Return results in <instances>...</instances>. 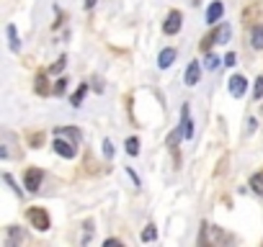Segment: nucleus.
Wrapping results in <instances>:
<instances>
[{"label": "nucleus", "mask_w": 263, "mask_h": 247, "mask_svg": "<svg viewBox=\"0 0 263 247\" xmlns=\"http://www.w3.org/2000/svg\"><path fill=\"white\" fill-rule=\"evenodd\" d=\"M85 93H88V85L83 83V85H80V88H77V91H75V95L70 98V100H73V106H80V103H83V98H85Z\"/></svg>", "instance_id": "nucleus-12"}, {"label": "nucleus", "mask_w": 263, "mask_h": 247, "mask_svg": "<svg viewBox=\"0 0 263 247\" xmlns=\"http://www.w3.org/2000/svg\"><path fill=\"white\" fill-rule=\"evenodd\" d=\"M222 13H225V5L220 3V0H214V3L209 5V10H207V24H217V21L222 18Z\"/></svg>", "instance_id": "nucleus-6"}, {"label": "nucleus", "mask_w": 263, "mask_h": 247, "mask_svg": "<svg viewBox=\"0 0 263 247\" xmlns=\"http://www.w3.org/2000/svg\"><path fill=\"white\" fill-rule=\"evenodd\" d=\"M41 181H44V173L39 170V167H29L26 175H24V183H26V188L31 190V193H37V190H39Z\"/></svg>", "instance_id": "nucleus-2"}, {"label": "nucleus", "mask_w": 263, "mask_h": 247, "mask_svg": "<svg viewBox=\"0 0 263 247\" xmlns=\"http://www.w3.org/2000/svg\"><path fill=\"white\" fill-rule=\"evenodd\" d=\"M16 242H24V232H18L16 227H10V240H8V247H13Z\"/></svg>", "instance_id": "nucleus-14"}, {"label": "nucleus", "mask_w": 263, "mask_h": 247, "mask_svg": "<svg viewBox=\"0 0 263 247\" xmlns=\"http://www.w3.org/2000/svg\"><path fill=\"white\" fill-rule=\"evenodd\" d=\"M65 91H67V80H65V77H60V80L54 83V93H57V95H62Z\"/></svg>", "instance_id": "nucleus-19"}, {"label": "nucleus", "mask_w": 263, "mask_h": 247, "mask_svg": "<svg viewBox=\"0 0 263 247\" xmlns=\"http://www.w3.org/2000/svg\"><path fill=\"white\" fill-rule=\"evenodd\" d=\"M250 185H253V190L258 196H263V170L261 173H256L253 178H250Z\"/></svg>", "instance_id": "nucleus-11"}, {"label": "nucleus", "mask_w": 263, "mask_h": 247, "mask_svg": "<svg viewBox=\"0 0 263 247\" xmlns=\"http://www.w3.org/2000/svg\"><path fill=\"white\" fill-rule=\"evenodd\" d=\"M37 93H41V95L49 93V85H47V77H44V75L37 77Z\"/></svg>", "instance_id": "nucleus-15"}, {"label": "nucleus", "mask_w": 263, "mask_h": 247, "mask_svg": "<svg viewBox=\"0 0 263 247\" xmlns=\"http://www.w3.org/2000/svg\"><path fill=\"white\" fill-rule=\"evenodd\" d=\"M181 114H184V124H181V137L184 139H191V134H193V126H191V121H188V106H184V111H181Z\"/></svg>", "instance_id": "nucleus-7"}, {"label": "nucleus", "mask_w": 263, "mask_h": 247, "mask_svg": "<svg viewBox=\"0 0 263 247\" xmlns=\"http://www.w3.org/2000/svg\"><path fill=\"white\" fill-rule=\"evenodd\" d=\"M54 152L57 154H62V157H75V147H73V142H67V139H62L60 134H57V139H54Z\"/></svg>", "instance_id": "nucleus-4"}, {"label": "nucleus", "mask_w": 263, "mask_h": 247, "mask_svg": "<svg viewBox=\"0 0 263 247\" xmlns=\"http://www.w3.org/2000/svg\"><path fill=\"white\" fill-rule=\"evenodd\" d=\"M173 60H176V49H163V52H160V57H157V64L165 70V67L173 64Z\"/></svg>", "instance_id": "nucleus-9"}, {"label": "nucleus", "mask_w": 263, "mask_h": 247, "mask_svg": "<svg viewBox=\"0 0 263 247\" xmlns=\"http://www.w3.org/2000/svg\"><path fill=\"white\" fill-rule=\"evenodd\" d=\"M26 219H29V224H31V227H34V229H39V232H47V229L52 227L49 214H47V211H44V209H37V206L26 211Z\"/></svg>", "instance_id": "nucleus-1"}, {"label": "nucleus", "mask_w": 263, "mask_h": 247, "mask_svg": "<svg viewBox=\"0 0 263 247\" xmlns=\"http://www.w3.org/2000/svg\"><path fill=\"white\" fill-rule=\"evenodd\" d=\"M62 70H65V57H62V60H57V62L52 64V72H62Z\"/></svg>", "instance_id": "nucleus-22"}, {"label": "nucleus", "mask_w": 263, "mask_h": 247, "mask_svg": "<svg viewBox=\"0 0 263 247\" xmlns=\"http://www.w3.org/2000/svg\"><path fill=\"white\" fill-rule=\"evenodd\" d=\"M85 5H88V8H93V5H96V0H85Z\"/></svg>", "instance_id": "nucleus-26"}, {"label": "nucleus", "mask_w": 263, "mask_h": 247, "mask_svg": "<svg viewBox=\"0 0 263 247\" xmlns=\"http://www.w3.org/2000/svg\"><path fill=\"white\" fill-rule=\"evenodd\" d=\"M253 98H256V100H261V98H263V77H258V80H256V91H253Z\"/></svg>", "instance_id": "nucleus-20"}, {"label": "nucleus", "mask_w": 263, "mask_h": 247, "mask_svg": "<svg viewBox=\"0 0 263 247\" xmlns=\"http://www.w3.org/2000/svg\"><path fill=\"white\" fill-rule=\"evenodd\" d=\"M104 152H106V157H111V154H113V147H111V142H109V139L104 142Z\"/></svg>", "instance_id": "nucleus-23"}, {"label": "nucleus", "mask_w": 263, "mask_h": 247, "mask_svg": "<svg viewBox=\"0 0 263 247\" xmlns=\"http://www.w3.org/2000/svg\"><path fill=\"white\" fill-rule=\"evenodd\" d=\"M250 41H253L256 49H263V26H253V36H250Z\"/></svg>", "instance_id": "nucleus-10"}, {"label": "nucleus", "mask_w": 263, "mask_h": 247, "mask_svg": "<svg viewBox=\"0 0 263 247\" xmlns=\"http://www.w3.org/2000/svg\"><path fill=\"white\" fill-rule=\"evenodd\" d=\"M245 88H248V83H245V77L243 75H235V77H230V93L235 95V98H240L245 93Z\"/></svg>", "instance_id": "nucleus-5"}, {"label": "nucleus", "mask_w": 263, "mask_h": 247, "mask_svg": "<svg viewBox=\"0 0 263 247\" xmlns=\"http://www.w3.org/2000/svg\"><path fill=\"white\" fill-rule=\"evenodd\" d=\"M127 152H129V154H140V139H137V137H129V139H127Z\"/></svg>", "instance_id": "nucleus-16"}, {"label": "nucleus", "mask_w": 263, "mask_h": 247, "mask_svg": "<svg viewBox=\"0 0 263 247\" xmlns=\"http://www.w3.org/2000/svg\"><path fill=\"white\" fill-rule=\"evenodd\" d=\"M54 134H60V137H70V139H80V131L77 129H54Z\"/></svg>", "instance_id": "nucleus-13"}, {"label": "nucleus", "mask_w": 263, "mask_h": 247, "mask_svg": "<svg viewBox=\"0 0 263 247\" xmlns=\"http://www.w3.org/2000/svg\"><path fill=\"white\" fill-rule=\"evenodd\" d=\"M29 142H31V147H41V142H44V134H31V137H29Z\"/></svg>", "instance_id": "nucleus-21"}, {"label": "nucleus", "mask_w": 263, "mask_h": 247, "mask_svg": "<svg viewBox=\"0 0 263 247\" xmlns=\"http://www.w3.org/2000/svg\"><path fill=\"white\" fill-rule=\"evenodd\" d=\"M217 64H220V60H217V57H209V70H214Z\"/></svg>", "instance_id": "nucleus-25"}, {"label": "nucleus", "mask_w": 263, "mask_h": 247, "mask_svg": "<svg viewBox=\"0 0 263 247\" xmlns=\"http://www.w3.org/2000/svg\"><path fill=\"white\" fill-rule=\"evenodd\" d=\"M155 237H157V229H155V227H147V229L142 232V242H152Z\"/></svg>", "instance_id": "nucleus-18"}, {"label": "nucleus", "mask_w": 263, "mask_h": 247, "mask_svg": "<svg viewBox=\"0 0 263 247\" xmlns=\"http://www.w3.org/2000/svg\"><path fill=\"white\" fill-rule=\"evenodd\" d=\"M163 31L168 33V36H173V33L181 31V13H178V10H170V13H168L165 24H163Z\"/></svg>", "instance_id": "nucleus-3"}, {"label": "nucleus", "mask_w": 263, "mask_h": 247, "mask_svg": "<svg viewBox=\"0 0 263 247\" xmlns=\"http://www.w3.org/2000/svg\"><path fill=\"white\" fill-rule=\"evenodd\" d=\"M5 31H8V39H10V49H13V52H18L21 47H18V36H16V29H13V26H8Z\"/></svg>", "instance_id": "nucleus-17"}, {"label": "nucleus", "mask_w": 263, "mask_h": 247, "mask_svg": "<svg viewBox=\"0 0 263 247\" xmlns=\"http://www.w3.org/2000/svg\"><path fill=\"white\" fill-rule=\"evenodd\" d=\"M199 75H201L199 62H191L188 70H186V85H196V83H199Z\"/></svg>", "instance_id": "nucleus-8"}, {"label": "nucleus", "mask_w": 263, "mask_h": 247, "mask_svg": "<svg viewBox=\"0 0 263 247\" xmlns=\"http://www.w3.org/2000/svg\"><path fill=\"white\" fill-rule=\"evenodd\" d=\"M225 62H227V64H235V52H230V54H227V57H225Z\"/></svg>", "instance_id": "nucleus-24"}]
</instances>
